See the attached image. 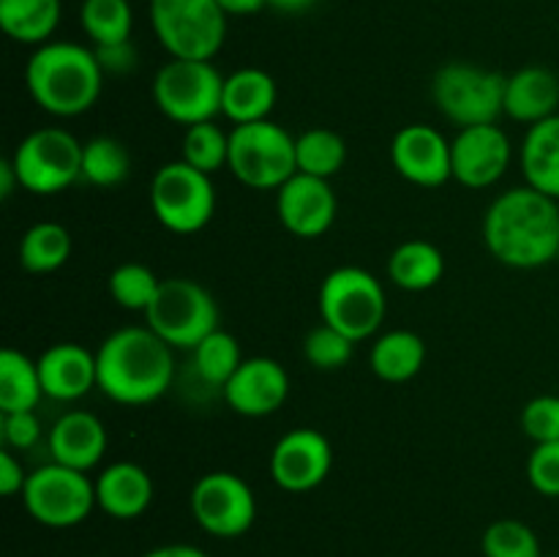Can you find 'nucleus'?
I'll return each mask as SVG.
<instances>
[{"label": "nucleus", "instance_id": "nucleus-1", "mask_svg": "<svg viewBox=\"0 0 559 557\" xmlns=\"http://www.w3.org/2000/svg\"><path fill=\"white\" fill-rule=\"evenodd\" d=\"M486 249L508 268H540L557 260L559 205L555 197L516 186L497 197L484 216Z\"/></svg>", "mask_w": 559, "mask_h": 557}, {"label": "nucleus", "instance_id": "nucleus-2", "mask_svg": "<svg viewBox=\"0 0 559 557\" xmlns=\"http://www.w3.org/2000/svg\"><path fill=\"white\" fill-rule=\"evenodd\" d=\"M98 388L118 404H151L173 388L175 355L151 328H120L109 333L96 353Z\"/></svg>", "mask_w": 559, "mask_h": 557}, {"label": "nucleus", "instance_id": "nucleus-3", "mask_svg": "<svg viewBox=\"0 0 559 557\" xmlns=\"http://www.w3.org/2000/svg\"><path fill=\"white\" fill-rule=\"evenodd\" d=\"M31 98L55 118H76L102 96L104 69L96 49L74 42H47L36 47L25 69Z\"/></svg>", "mask_w": 559, "mask_h": 557}, {"label": "nucleus", "instance_id": "nucleus-4", "mask_svg": "<svg viewBox=\"0 0 559 557\" xmlns=\"http://www.w3.org/2000/svg\"><path fill=\"white\" fill-rule=\"evenodd\" d=\"M229 173L257 191L282 189L295 173V137L273 120L235 126L229 131Z\"/></svg>", "mask_w": 559, "mask_h": 557}, {"label": "nucleus", "instance_id": "nucleus-5", "mask_svg": "<svg viewBox=\"0 0 559 557\" xmlns=\"http://www.w3.org/2000/svg\"><path fill=\"white\" fill-rule=\"evenodd\" d=\"M151 25L162 47L183 60H213L227 38L216 0H151Z\"/></svg>", "mask_w": 559, "mask_h": 557}, {"label": "nucleus", "instance_id": "nucleus-6", "mask_svg": "<svg viewBox=\"0 0 559 557\" xmlns=\"http://www.w3.org/2000/svg\"><path fill=\"white\" fill-rule=\"evenodd\" d=\"M145 322L173 349H194L218 328V304L194 278H162Z\"/></svg>", "mask_w": 559, "mask_h": 557}, {"label": "nucleus", "instance_id": "nucleus-7", "mask_svg": "<svg viewBox=\"0 0 559 557\" xmlns=\"http://www.w3.org/2000/svg\"><path fill=\"white\" fill-rule=\"evenodd\" d=\"M388 298L380 278L358 265L336 268L320 287L322 322L333 325L353 342H364L380 331L385 320Z\"/></svg>", "mask_w": 559, "mask_h": 557}, {"label": "nucleus", "instance_id": "nucleus-8", "mask_svg": "<svg viewBox=\"0 0 559 557\" xmlns=\"http://www.w3.org/2000/svg\"><path fill=\"white\" fill-rule=\"evenodd\" d=\"M224 76L211 60L173 58L153 80V102L173 123L194 126L222 112Z\"/></svg>", "mask_w": 559, "mask_h": 557}, {"label": "nucleus", "instance_id": "nucleus-9", "mask_svg": "<svg viewBox=\"0 0 559 557\" xmlns=\"http://www.w3.org/2000/svg\"><path fill=\"white\" fill-rule=\"evenodd\" d=\"M508 76L473 63H448L431 80V98L451 123L489 126L506 112Z\"/></svg>", "mask_w": 559, "mask_h": 557}, {"label": "nucleus", "instance_id": "nucleus-10", "mask_svg": "<svg viewBox=\"0 0 559 557\" xmlns=\"http://www.w3.org/2000/svg\"><path fill=\"white\" fill-rule=\"evenodd\" d=\"M151 205L169 233L194 235L216 213V189L211 175L180 158L156 169L151 180Z\"/></svg>", "mask_w": 559, "mask_h": 557}, {"label": "nucleus", "instance_id": "nucleus-11", "mask_svg": "<svg viewBox=\"0 0 559 557\" xmlns=\"http://www.w3.org/2000/svg\"><path fill=\"white\" fill-rule=\"evenodd\" d=\"M27 513L44 528H74L91 517L96 502V481L66 464L49 462L33 470L22 489Z\"/></svg>", "mask_w": 559, "mask_h": 557}, {"label": "nucleus", "instance_id": "nucleus-12", "mask_svg": "<svg viewBox=\"0 0 559 557\" xmlns=\"http://www.w3.org/2000/svg\"><path fill=\"white\" fill-rule=\"evenodd\" d=\"M20 186L31 194H58L82 178V142L66 129L31 131L11 156Z\"/></svg>", "mask_w": 559, "mask_h": 557}, {"label": "nucleus", "instance_id": "nucleus-13", "mask_svg": "<svg viewBox=\"0 0 559 557\" xmlns=\"http://www.w3.org/2000/svg\"><path fill=\"white\" fill-rule=\"evenodd\" d=\"M191 517L216 538H238L249 533L257 519V500L251 486L240 475L216 470L205 473L191 486Z\"/></svg>", "mask_w": 559, "mask_h": 557}, {"label": "nucleus", "instance_id": "nucleus-14", "mask_svg": "<svg viewBox=\"0 0 559 557\" xmlns=\"http://www.w3.org/2000/svg\"><path fill=\"white\" fill-rule=\"evenodd\" d=\"M333 448L317 429H289L271 451V478L278 489L311 491L331 475Z\"/></svg>", "mask_w": 559, "mask_h": 557}, {"label": "nucleus", "instance_id": "nucleus-15", "mask_svg": "<svg viewBox=\"0 0 559 557\" xmlns=\"http://www.w3.org/2000/svg\"><path fill=\"white\" fill-rule=\"evenodd\" d=\"M453 178L467 189H486L506 175L511 164V140L497 123L459 129L451 142Z\"/></svg>", "mask_w": 559, "mask_h": 557}, {"label": "nucleus", "instance_id": "nucleus-16", "mask_svg": "<svg viewBox=\"0 0 559 557\" xmlns=\"http://www.w3.org/2000/svg\"><path fill=\"white\" fill-rule=\"evenodd\" d=\"M391 162L404 180L424 189H435L453 178L451 142L429 123L399 129L391 142Z\"/></svg>", "mask_w": 559, "mask_h": 557}, {"label": "nucleus", "instance_id": "nucleus-17", "mask_svg": "<svg viewBox=\"0 0 559 557\" xmlns=\"http://www.w3.org/2000/svg\"><path fill=\"white\" fill-rule=\"evenodd\" d=\"M278 222L298 238H320L336 222L338 202L331 189V180L314 175L295 173L276 191Z\"/></svg>", "mask_w": 559, "mask_h": 557}, {"label": "nucleus", "instance_id": "nucleus-18", "mask_svg": "<svg viewBox=\"0 0 559 557\" xmlns=\"http://www.w3.org/2000/svg\"><path fill=\"white\" fill-rule=\"evenodd\" d=\"M224 402L229 410L246 418H265L273 415L289 396V375L278 360L257 355L243 358L229 382L224 386Z\"/></svg>", "mask_w": 559, "mask_h": 557}, {"label": "nucleus", "instance_id": "nucleus-19", "mask_svg": "<svg viewBox=\"0 0 559 557\" xmlns=\"http://www.w3.org/2000/svg\"><path fill=\"white\" fill-rule=\"evenodd\" d=\"M38 375H41L44 396L58 402H76L98 388L96 353L74 342H60L38 355Z\"/></svg>", "mask_w": 559, "mask_h": 557}, {"label": "nucleus", "instance_id": "nucleus-20", "mask_svg": "<svg viewBox=\"0 0 559 557\" xmlns=\"http://www.w3.org/2000/svg\"><path fill=\"white\" fill-rule=\"evenodd\" d=\"M107 429L87 410H71V413L60 415L47 437L52 462L82 470V473H87V470H93L102 462L104 453H107Z\"/></svg>", "mask_w": 559, "mask_h": 557}, {"label": "nucleus", "instance_id": "nucleus-21", "mask_svg": "<svg viewBox=\"0 0 559 557\" xmlns=\"http://www.w3.org/2000/svg\"><path fill=\"white\" fill-rule=\"evenodd\" d=\"M96 502L107 517L129 522L153 502V478L134 462H115L96 478Z\"/></svg>", "mask_w": 559, "mask_h": 557}, {"label": "nucleus", "instance_id": "nucleus-22", "mask_svg": "<svg viewBox=\"0 0 559 557\" xmlns=\"http://www.w3.org/2000/svg\"><path fill=\"white\" fill-rule=\"evenodd\" d=\"M559 80L544 66H527L506 82V115L519 123H540L557 115Z\"/></svg>", "mask_w": 559, "mask_h": 557}, {"label": "nucleus", "instance_id": "nucleus-23", "mask_svg": "<svg viewBox=\"0 0 559 557\" xmlns=\"http://www.w3.org/2000/svg\"><path fill=\"white\" fill-rule=\"evenodd\" d=\"M276 82L262 69H238L224 76L222 115L235 126L267 120L276 107Z\"/></svg>", "mask_w": 559, "mask_h": 557}, {"label": "nucleus", "instance_id": "nucleus-24", "mask_svg": "<svg viewBox=\"0 0 559 557\" xmlns=\"http://www.w3.org/2000/svg\"><path fill=\"white\" fill-rule=\"evenodd\" d=\"M522 173L527 186L559 200V115L527 129L522 142Z\"/></svg>", "mask_w": 559, "mask_h": 557}, {"label": "nucleus", "instance_id": "nucleus-25", "mask_svg": "<svg viewBox=\"0 0 559 557\" xmlns=\"http://www.w3.org/2000/svg\"><path fill=\"white\" fill-rule=\"evenodd\" d=\"M426 344L415 331H388L371 344L369 364L380 380L385 382H407L424 369Z\"/></svg>", "mask_w": 559, "mask_h": 557}, {"label": "nucleus", "instance_id": "nucleus-26", "mask_svg": "<svg viewBox=\"0 0 559 557\" xmlns=\"http://www.w3.org/2000/svg\"><path fill=\"white\" fill-rule=\"evenodd\" d=\"M445 273V257L429 240H404L388 260V276L407 293L431 289Z\"/></svg>", "mask_w": 559, "mask_h": 557}, {"label": "nucleus", "instance_id": "nucleus-27", "mask_svg": "<svg viewBox=\"0 0 559 557\" xmlns=\"http://www.w3.org/2000/svg\"><path fill=\"white\" fill-rule=\"evenodd\" d=\"M44 386L36 360L14 347L0 353V413H27L41 402Z\"/></svg>", "mask_w": 559, "mask_h": 557}, {"label": "nucleus", "instance_id": "nucleus-28", "mask_svg": "<svg viewBox=\"0 0 559 557\" xmlns=\"http://www.w3.org/2000/svg\"><path fill=\"white\" fill-rule=\"evenodd\" d=\"M60 22V0H0V27L20 44L49 42Z\"/></svg>", "mask_w": 559, "mask_h": 557}, {"label": "nucleus", "instance_id": "nucleus-29", "mask_svg": "<svg viewBox=\"0 0 559 557\" xmlns=\"http://www.w3.org/2000/svg\"><path fill=\"white\" fill-rule=\"evenodd\" d=\"M71 257V233L58 222H38L22 235L20 262L31 273H52Z\"/></svg>", "mask_w": 559, "mask_h": 557}, {"label": "nucleus", "instance_id": "nucleus-30", "mask_svg": "<svg viewBox=\"0 0 559 557\" xmlns=\"http://www.w3.org/2000/svg\"><path fill=\"white\" fill-rule=\"evenodd\" d=\"M80 25L93 42V47L131 42L134 11L129 0H82Z\"/></svg>", "mask_w": 559, "mask_h": 557}, {"label": "nucleus", "instance_id": "nucleus-31", "mask_svg": "<svg viewBox=\"0 0 559 557\" xmlns=\"http://www.w3.org/2000/svg\"><path fill=\"white\" fill-rule=\"evenodd\" d=\"M298 173L331 180L347 162V142L331 129H309L295 137Z\"/></svg>", "mask_w": 559, "mask_h": 557}, {"label": "nucleus", "instance_id": "nucleus-32", "mask_svg": "<svg viewBox=\"0 0 559 557\" xmlns=\"http://www.w3.org/2000/svg\"><path fill=\"white\" fill-rule=\"evenodd\" d=\"M131 173V156L126 145L115 137H93L82 142V180L98 186V189H112L123 183Z\"/></svg>", "mask_w": 559, "mask_h": 557}, {"label": "nucleus", "instance_id": "nucleus-33", "mask_svg": "<svg viewBox=\"0 0 559 557\" xmlns=\"http://www.w3.org/2000/svg\"><path fill=\"white\" fill-rule=\"evenodd\" d=\"M194 371L200 375V380L205 386L218 388L224 391V386L229 382V377L238 371V366L243 364L240 358V344L233 333L216 328L213 333H207L194 349Z\"/></svg>", "mask_w": 559, "mask_h": 557}, {"label": "nucleus", "instance_id": "nucleus-34", "mask_svg": "<svg viewBox=\"0 0 559 557\" xmlns=\"http://www.w3.org/2000/svg\"><path fill=\"white\" fill-rule=\"evenodd\" d=\"M183 162L205 175L218 173L229 162V134L213 120L189 126L183 134Z\"/></svg>", "mask_w": 559, "mask_h": 557}, {"label": "nucleus", "instance_id": "nucleus-35", "mask_svg": "<svg viewBox=\"0 0 559 557\" xmlns=\"http://www.w3.org/2000/svg\"><path fill=\"white\" fill-rule=\"evenodd\" d=\"M158 287H162V278L142 262H123L109 276V295L115 304L129 311H142V315L153 304Z\"/></svg>", "mask_w": 559, "mask_h": 557}, {"label": "nucleus", "instance_id": "nucleus-36", "mask_svg": "<svg viewBox=\"0 0 559 557\" xmlns=\"http://www.w3.org/2000/svg\"><path fill=\"white\" fill-rule=\"evenodd\" d=\"M480 549L486 557H544L535 530L519 519L491 522L480 541Z\"/></svg>", "mask_w": 559, "mask_h": 557}, {"label": "nucleus", "instance_id": "nucleus-37", "mask_svg": "<svg viewBox=\"0 0 559 557\" xmlns=\"http://www.w3.org/2000/svg\"><path fill=\"white\" fill-rule=\"evenodd\" d=\"M353 339L344 336L342 331H336L328 322H322V325L311 328L309 336H306L304 355L314 369L336 371L347 366V360L353 358Z\"/></svg>", "mask_w": 559, "mask_h": 557}, {"label": "nucleus", "instance_id": "nucleus-38", "mask_svg": "<svg viewBox=\"0 0 559 557\" xmlns=\"http://www.w3.org/2000/svg\"><path fill=\"white\" fill-rule=\"evenodd\" d=\"M522 429L535 446L559 440V396H535L527 402L522 410Z\"/></svg>", "mask_w": 559, "mask_h": 557}, {"label": "nucleus", "instance_id": "nucleus-39", "mask_svg": "<svg viewBox=\"0 0 559 557\" xmlns=\"http://www.w3.org/2000/svg\"><path fill=\"white\" fill-rule=\"evenodd\" d=\"M527 478L538 495L559 497V440L538 442L527 459Z\"/></svg>", "mask_w": 559, "mask_h": 557}, {"label": "nucleus", "instance_id": "nucleus-40", "mask_svg": "<svg viewBox=\"0 0 559 557\" xmlns=\"http://www.w3.org/2000/svg\"><path fill=\"white\" fill-rule=\"evenodd\" d=\"M0 437H3L5 448L14 451H27L41 437V424H38L36 413H0Z\"/></svg>", "mask_w": 559, "mask_h": 557}, {"label": "nucleus", "instance_id": "nucleus-41", "mask_svg": "<svg viewBox=\"0 0 559 557\" xmlns=\"http://www.w3.org/2000/svg\"><path fill=\"white\" fill-rule=\"evenodd\" d=\"M96 58L102 63L104 74H126L136 66V49L131 42L109 44V47H93Z\"/></svg>", "mask_w": 559, "mask_h": 557}, {"label": "nucleus", "instance_id": "nucleus-42", "mask_svg": "<svg viewBox=\"0 0 559 557\" xmlns=\"http://www.w3.org/2000/svg\"><path fill=\"white\" fill-rule=\"evenodd\" d=\"M27 475L31 473L22 470L20 459H16L9 448H3V451H0V491H3L5 497L22 495Z\"/></svg>", "mask_w": 559, "mask_h": 557}, {"label": "nucleus", "instance_id": "nucleus-43", "mask_svg": "<svg viewBox=\"0 0 559 557\" xmlns=\"http://www.w3.org/2000/svg\"><path fill=\"white\" fill-rule=\"evenodd\" d=\"M227 16H249L267 5V0H216Z\"/></svg>", "mask_w": 559, "mask_h": 557}, {"label": "nucleus", "instance_id": "nucleus-44", "mask_svg": "<svg viewBox=\"0 0 559 557\" xmlns=\"http://www.w3.org/2000/svg\"><path fill=\"white\" fill-rule=\"evenodd\" d=\"M142 557H211V555L202 552L200 546H191V544H164V546H156V549H151Z\"/></svg>", "mask_w": 559, "mask_h": 557}, {"label": "nucleus", "instance_id": "nucleus-45", "mask_svg": "<svg viewBox=\"0 0 559 557\" xmlns=\"http://www.w3.org/2000/svg\"><path fill=\"white\" fill-rule=\"evenodd\" d=\"M16 186H20V175H16L11 158H5V162H0V200H9Z\"/></svg>", "mask_w": 559, "mask_h": 557}, {"label": "nucleus", "instance_id": "nucleus-46", "mask_svg": "<svg viewBox=\"0 0 559 557\" xmlns=\"http://www.w3.org/2000/svg\"><path fill=\"white\" fill-rule=\"evenodd\" d=\"M314 3L317 0H267V5H271L273 11H278V14H304V11H309Z\"/></svg>", "mask_w": 559, "mask_h": 557}, {"label": "nucleus", "instance_id": "nucleus-47", "mask_svg": "<svg viewBox=\"0 0 559 557\" xmlns=\"http://www.w3.org/2000/svg\"><path fill=\"white\" fill-rule=\"evenodd\" d=\"M557 262H559V251H557Z\"/></svg>", "mask_w": 559, "mask_h": 557}, {"label": "nucleus", "instance_id": "nucleus-48", "mask_svg": "<svg viewBox=\"0 0 559 557\" xmlns=\"http://www.w3.org/2000/svg\"><path fill=\"white\" fill-rule=\"evenodd\" d=\"M551 557H559V555H551Z\"/></svg>", "mask_w": 559, "mask_h": 557}]
</instances>
